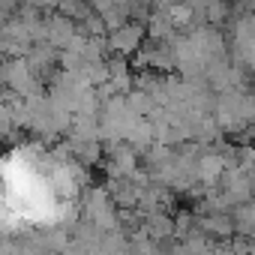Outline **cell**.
Here are the masks:
<instances>
[{
	"mask_svg": "<svg viewBox=\"0 0 255 255\" xmlns=\"http://www.w3.org/2000/svg\"><path fill=\"white\" fill-rule=\"evenodd\" d=\"M228 249H231V255H255V237L243 234V231H234Z\"/></svg>",
	"mask_w": 255,
	"mask_h": 255,
	"instance_id": "1",
	"label": "cell"
}]
</instances>
